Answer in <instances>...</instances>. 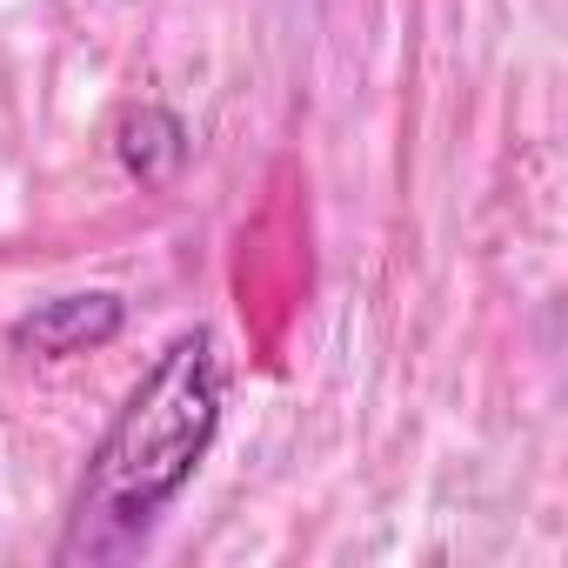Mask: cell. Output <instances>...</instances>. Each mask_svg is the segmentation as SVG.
<instances>
[{"label": "cell", "mask_w": 568, "mask_h": 568, "mask_svg": "<svg viewBox=\"0 0 568 568\" xmlns=\"http://www.w3.org/2000/svg\"><path fill=\"white\" fill-rule=\"evenodd\" d=\"M227 355L214 328H187L161 348V362L134 382L101 448L88 455L61 561H114L154 535V521L181 501L194 468L221 435Z\"/></svg>", "instance_id": "1"}, {"label": "cell", "mask_w": 568, "mask_h": 568, "mask_svg": "<svg viewBox=\"0 0 568 568\" xmlns=\"http://www.w3.org/2000/svg\"><path fill=\"white\" fill-rule=\"evenodd\" d=\"M121 322H128L121 295L88 288V295H54V302H41L34 315H21V322H14V342L34 348L41 362H68V355L108 348V342L121 335Z\"/></svg>", "instance_id": "2"}, {"label": "cell", "mask_w": 568, "mask_h": 568, "mask_svg": "<svg viewBox=\"0 0 568 568\" xmlns=\"http://www.w3.org/2000/svg\"><path fill=\"white\" fill-rule=\"evenodd\" d=\"M114 148H121L128 174H141V181H168V174L181 168V154H187V128H181L168 108H128Z\"/></svg>", "instance_id": "3"}]
</instances>
